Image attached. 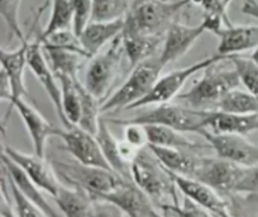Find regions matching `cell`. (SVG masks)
<instances>
[{
  "label": "cell",
  "instance_id": "1",
  "mask_svg": "<svg viewBox=\"0 0 258 217\" xmlns=\"http://www.w3.org/2000/svg\"><path fill=\"white\" fill-rule=\"evenodd\" d=\"M131 177L159 208L163 204L180 202L173 173L149 146L141 149L131 164Z\"/></svg>",
  "mask_w": 258,
  "mask_h": 217
},
{
  "label": "cell",
  "instance_id": "2",
  "mask_svg": "<svg viewBox=\"0 0 258 217\" xmlns=\"http://www.w3.org/2000/svg\"><path fill=\"white\" fill-rule=\"evenodd\" d=\"M212 110H199L186 105L176 103H159L154 107L148 108L130 119H107V123L116 125H163L173 128L181 133L201 134L207 129V123L211 116Z\"/></svg>",
  "mask_w": 258,
  "mask_h": 217
},
{
  "label": "cell",
  "instance_id": "3",
  "mask_svg": "<svg viewBox=\"0 0 258 217\" xmlns=\"http://www.w3.org/2000/svg\"><path fill=\"white\" fill-rule=\"evenodd\" d=\"M191 0H136L125 18L122 32L164 35L174 18Z\"/></svg>",
  "mask_w": 258,
  "mask_h": 217
},
{
  "label": "cell",
  "instance_id": "4",
  "mask_svg": "<svg viewBox=\"0 0 258 217\" xmlns=\"http://www.w3.org/2000/svg\"><path fill=\"white\" fill-rule=\"evenodd\" d=\"M50 164L63 184L83 189L95 199L112 192L125 181L111 169L86 166L75 159H52Z\"/></svg>",
  "mask_w": 258,
  "mask_h": 217
},
{
  "label": "cell",
  "instance_id": "5",
  "mask_svg": "<svg viewBox=\"0 0 258 217\" xmlns=\"http://www.w3.org/2000/svg\"><path fill=\"white\" fill-rule=\"evenodd\" d=\"M203 72V77L197 81L190 90L176 98L193 108L212 110L211 107H214L216 110L224 96L239 87L241 78L236 68H221L218 63L209 66Z\"/></svg>",
  "mask_w": 258,
  "mask_h": 217
},
{
  "label": "cell",
  "instance_id": "6",
  "mask_svg": "<svg viewBox=\"0 0 258 217\" xmlns=\"http://www.w3.org/2000/svg\"><path fill=\"white\" fill-rule=\"evenodd\" d=\"M164 66L159 56L149 58L133 67V71L117 91L108 96L101 105V114L117 110H131L134 105L143 100L160 78Z\"/></svg>",
  "mask_w": 258,
  "mask_h": 217
},
{
  "label": "cell",
  "instance_id": "7",
  "mask_svg": "<svg viewBox=\"0 0 258 217\" xmlns=\"http://www.w3.org/2000/svg\"><path fill=\"white\" fill-rule=\"evenodd\" d=\"M125 55L122 33L111 42L110 47L102 53L91 58L86 71L85 86L98 100L105 98L110 92L121 70L122 56Z\"/></svg>",
  "mask_w": 258,
  "mask_h": 217
},
{
  "label": "cell",
  "instance_id": "8",
  "mask_svg": "<svg viewBox=\"0 0 258 217\" xmlns=\"http://www.w3.org/2000/svg\"><path fill=\"white\" fill-rule=\"evenodd\" d=\"M226 60H229V58L217 53V55L209 56V57H206L204 60L198 61V62L191 63L186 67L171 71V72L166 73L165 76H160L153 90L143 100H140L136 105H134L131 110L143 107V106L170 102L173 98L178 97L179 92H180V90L184 87V85H185L189 78L193 77L196 73L204 71L209 66L217 65V63H221Z\"/></svg>",
  "mask_w": 258,
  "mask_h": 217
},
{
  "label": "cell",
  "instance_id": "9",
  "mask_svg": "<svg viewBox=\"0 0 258 217\" xmlns=\"http://www.w3.org/2000/svg\"><path fill=\"white\" fill-rule=\"evenodd\" d=\"M217 156L242 167L258 164V145L251 143L244 135L213 133L204 129L201 133Z\"/></svg>",
  "mask_w": 258,
  "mask_h": 217
},
{
  "label": "cell",
  "instance_id": "10",
  "mask_svg": "<svg viewBox=\"0 0 258 217\" xmlns=\"http://www.w3.org/2000/svg\"><path fill=\"white\" fill-rule=\"evenodd\" d=\"M58 136L62 139L64 149L75 160L86 166L111 169L96 135L83 130L80 126L72 125L70 128H60Z\"/></svg>",
  "mask_w": 258,
  "mask_h": 217
},
{
  "label": "cell",
  "instance_id": "11",
  "mask_svg": "<svg viewBox=\"0 0 258 217\" xmlns=\"http://www.w3.org/2000/svg\"><path fill=\"white\" fill-rule=\"evenodd\" d=\"M3 154H5L19 168H22V171L43 191L47 192L52 197L57 194L62 182L55 174L50 161L45 160L44 156H40L35 153H23L10 145L3 146Z\"/></svg>",
  "mask_w": 258,
  "mask_h": 217
},
{
  "label": "cell",
  "instance_id": "12",
  "mask_svg": "<svg viewBox=\"0 0 258 217\" xmlns=\"http://www.w3.org/2000/svg\"><path fill=\"white\" fill-rule=\"evenodd\" d=\"M243 169L244 167L219 156H203L194 178L211 186L221 194L234 193V188L243 173Z\"/></svg>",
  "mask_w": 258,
  "mask_h": 217
},
{
  "label": "cell",
  "instance_id": "13",
  "mask_svg": "<svg viewBox=\"0 0 258 217\" xmlns=\"http://www.w3.org/2000/svg\"><path fill=\"white\" fill-rule=\"evenodd\" d=\"M13 110H17V113L22 118L25 129L29 134L30 140L33 143L34 153L40 156H44L45 144H47L48 139L52 138V136H58L60 128L55 126L54 124H50L39 111L35 110L24 98L15 101L14 105L9 110H7L4 120H3V126L7 125L8 119H9L10 113Z\"/></svg>",
  "mask_w": 258,
  "mask_h": 217
},
{
  "label": "cell",
  "instance_id": "14",
  "mask_svg": "<svg viewBox=\"0 0 258 217\" xmlns=\"http://www.w3.org/2000/svg\"><path fill=\"white\" fill-rule=\"evenodd\" d=\"M98 199L113 203L127 217H156L159 213L153 199L135 182L128 179Z\"/></svg>",
  "mask_w": 258,
  "mask_h": 217
},
{
  "label": "cell",
  "instance_id": "15",
  "mask_svg": "<svg viewBox=\"0 0 258 217\" xmlns=\"http://www.w3.org/2000/svg\"><path fill=\"white\" fill-rule=\"evenodd\" d=\"M206 32L207 28L203 22L198 25H186L174 20L164 34L163 47L159 55L164 67L184 57Z\"/></svg>",
  "mask_w": 258,
  "mask_h": 217
},
{
  "label": "cell",
  "instance_id": "16",
  "mask_svg": "<svg viewBox=\"0 0 258 217\" xmlns=\"http://www.w3.org/2000/svg\"><path fill=\"white\" fill-rule=\"evenodd\" d=\"M28 67L30 68V71L35 76L38 82L44 88L48 97L50 98L53 106H54L55 113L59 116L60 123L66 128V120L62 108V92H60L59 82H58L57 76L53 72L49 62H48L47 57H45L42 42H40L39 38L29 43V48H28Z\"/></svg>",
  "mask_w": 258,
  "mask_h": 217
},
{
  "label": "cell",
  "instance_id": "17",
  "mask_svg": "<svg viewBox=\"0 0 258 217\" xmlns=\"http://www.w3.org/2000/svg\"><path fill=\"white\" fill-rule=\"evenodd\" d=\"M173 176L176 187L184 196L211 211L216 217H234L229 211L228 202L218 191L196 178L174 173Z\"/></svg>",
  "mask_w": 258,
  "mask_h": 217
},
{
  "label": "cell",
  "instance_id": "18",
  "mask_svg": "<svg viewBox=\"0 0 258 217\" xmlns=\"http://www.w3.org/2000/svg\"><path fill=\"white\" fill-rule=\"evenodd\" d=\"M29 40H25L17 49L7 50L2 48L0 50V61H2V71L7 75L12 88V97L9 100L8 110L14 105L15 101L29 96V92L25 86V68L28 66V48Z\"/></svg>",
  "mask_w": 258,
  "mask_h": 217
},
{
  "label": "cell",
  "instance_id": "19",
  "mask_svg": "<svg viewBox=\"0 0 258 217\" xmlns=\"http://www.w3.org/2000/svg\"><path fill=\"white\" fill-rule=\"evenodd\" d=\"M216 35L219 39L217 53L229 60L258 47V25H224Z\"/></svg>",
  "mask_w": 258,
  "mask_h": 217
},
{
  "label": "cell",
  "instance_id": "20",
  "mask_svg": "<svg viewBox=\"0 0 258 217\" xmlns=\"http://www.w3.org/2000/svg\"><path fill=\"white\" fill-rule=\"evenodd\" d=\"M2 161H3V169L5 171V173L8 174L10 181L17 186V188L19 189L23 193V196L27 199H29L32 203H34L35 206L39 207L47 217H60V214L50 206L49 202L45 199L44 194H43V189L39 186L34 183L24 172L22 171V168L17 166L12 159L8 158L5 154H2Z\"/></svg>",
  "mask_w": 258,
  "mask_h": 217
},
{
  "label": "cell",
  "instance_id": "21",
  "mask_svg": "<svg viewBox=\"0 0 258 217\" xmlns=\"http://www.w3.org/2000/svg\"><path fill=\"white\" fill-rule=\"evenodd\" d=\"M123 27L125 19L113 22H90L78 37L88 57L92 58L98 55L108 42L117 38L122 33Z\"/></svg>",
  "mask_w": 258,
  "mask_h": 217
},
{
  "label": "cell",
  "instance_id": "22",
  "mask_svg": "<svg viewBox=\"0 0 258 217\" xmlns=\"http://www.w3.org/2000/svg\"><path fill=\"white\" fill-rule=\"evenodd\" d=\"M207 130L221 134L248 135L258 130V113L231 114L219 110H212L207 123Z\"/></svg>",
  "mask_w": 258,
  "mask_h": 217
},
{
  "label": "cell",
  "instance_id": "23",
  "mask_svg": "<svg viewBox=\"0 0 258 217\" xmlns=\"http://www.w3.org/2000/svg\"><path fill=\"white\" fill-rule=\"evenodd\" d=\"M159 160L174 174L194 178L201 167L203 156L194 150L176 148H164V146L148 145Z\"/></svg>",
  "mask_w": 258,
  "mask_h": 217
},
{
  "label": "cell",
  "instance_id": "24",
  "mask_svg": "<svg viewBox=\"0 0 258 217\" xmlns=\"http://www.w3.org/2000/svg\"><path fill=\"white\" fill-rule=\"evenodd\" d=\"M53 198L63 217H90L95 202L88 192L63 183Z\"/></svg>",
  "mask_w": 258,
  "mask_h": 217
},
{
  "label": "cell",
  "instance_id": "25",
  "mask_svg": "<svg viewBox=\"0 0 258 217\" xmlns=\"http://www.w3.org/2000/svg\"><path fill=\"white\" fill-rule=\"evenodd\" d=\"M163 40L164 35L122 32L123 49L131 67L154 57L159 47L163 44Z\"/></svg>",
  "mask_w": 258,
  "mask_h": 217
},
{
  "label": "cell",
  "instance_id": "26",
  "mask_svg": "<svg viewBox=\"0 0 258 217\" xmlns=\"http://www.w3.org/2000/svg\"><path fill=\"white\" fill-rule=\"evenodd\" d=\"M96 138H97L98 144L101 146V150H102L110 168L115 173H117L118 176L122 177V178L133 181V177H131V166L128 163H126L122 159V156H121L120 140H117L113 136L110 128H108L107 121L103 118H101L100 120L98 130L96 133Z\"/></svg>",
  "mask_w": 258,
  "mask_h": 217
},
{
  "label": "cell",
  "instance_id": "27",
  "mask_svg": "<svg viewBox=\"0 0 258 217\" xmlns=\"http://www.w3.org/2000/svg\"><path fill=\"white\" fill-rule=\"evenodd\" d=\"M149 136V145L164 146V148L186 149V150H201L206 145L190 140L181 131L163 125H144Z\"/></svg>",
  "mask_w": 258,
  "mask_h": 217
},
{
  "label": "cell",
  "instance_id": "28",
  "mask_svg": "<svg viewBox=\"0 0 258 217\" xmlns=\"http://www.w3.org/2000/svg\"><path fill=\"white\" fill-rule=\"evenodd\" d=\"M42 45L45 57H47L55 76L64 75L73 78H78L81 63L86 57H83L80 53L73 52V50L64 49V48L53 47V45L43 44V43Z\"/></svg>",
  "mask_w": 258,
  "mask_h": 217
},
{
  "label": "cell",
  "instance_id": "29",
  "mask_svg": "<svg viewBox=\"0 0 258 217\" xmlns=\"http://www.w3.org/2000/svg\"><path fill=\"white\" fill-rule=\"evenodd\" d=\"M57 78L60 86V92H62V108L66 120V128L77 125L81 111L80 90H78V81L80 80L64 75L57 76Z\"/></svg>",
  "mask_w": 258,
  "mask_h": 217
},
{
  "label": "cell",
  "instance_id": "30",
  "mask_svg": "<svg viewBox=\"0 0 258 217\" xmlns=\"http://www.w3.org/2000/svg\"><path fill=\"white\" fill-rule=\"evenodd\" d=\"M78 90H80L81 111L77 126L96 135L98 130V125H100V120L102 118L101 116L102 114H101L100 100L95 97L80 81H78Z\"/></svg>",
  "mask_w": 258,
  "mask_h": 217
},
{
  "label": "cell",
  "instance_id": "31",
  "mask_svg": "<svg viewBox=\"0 0 258 217\" xmlns=\"http://www.w3.org/2000/svg\"><path fill=\"white\" fill-rule=\"evenodd\" d=\"M49 2L52 4V12L44 30L38 37L40 40H44L45 38L60 30L70 29L71 25L73 27L75 13H73L72 2L71 0H49Z\"/></svg>",
  "mask_w": 258,
  "mask_h": 217
},
{
  "label": "cell",
  "instance_id": "32",
  "mask_svg": "<svg viewBox=\"0 0 258 217\" xmlns=\"http://www.w3.org/2000/svg\"><path fill=\"white\" fill-rule=\"evenodd\" d=\"M216 110L231 114L258 113V97L249 91L236 88L222 98Z\"/></svg>",
  "mask_w": 258,
  "mask_h": 217
},
{
  "label": "cell",
  "instance_id": "33",
  "mask_svg": "<svg viewBox=\"0 0 258 217\" xmlns=\"http://www.w3.org/2000/svg\"><path fill=\"white\" fill-rule=\"evenodd\" d=\"M131 0H92L91 22H113L125 19L131 9Z\"/></svg>",
  "mask_w": 258,
  "mask_h": 217
},
{
  "label": "cell",
  "instance_id": "34",
  "mask_svg": "<svg viewBox=\"0 0 258 217\" xmlns=\"http://www.w3.org/2000/svg\"><path fill=\"white\" fill-rule=\"evenodd\" d=\"M229 61H232L233 67L238 72L242 85H244L247 91L258 97V65L251 58L241 56H234Z\"/></svg>",
  "mask_w": 258,
  "mask_h": 217
},
{
  "label": "cell",
  "instance_id": "35",
  "mask_svg": "<svg viewBox=\"0 0 258 217\" xmlns=\"http://www.w3.org/2000/svg\"><path fill=\"white\" fill-rule=\"evenodd\" d=\"M20 5H22V0H0V14L4 22L7 23L8 29L20 40V43H23L27 40V37L20 28Z\"/></svg>",
  "mask_w": 258,
  "mask_h": 217
},
{
  "label": "cell",
  "instance_id": "36",
  "mask_svg": "<svg viewBox=\"0 0 258 217\" xmlns=\"http://www.w3.org/2000/svg\"><path fill=\"white\" fill-rule=\"evenodd\" d=\"M3 171H4V169H3ZM7 178L8 183H9L10 193H12L13 204H14V206H13L14 208L13 209H14L15 217H47V214H45L39 207H37L34 203H32L29 199H27L23 196L22 192H20L19 189L17 188V186L10 181L8 174Z\"/></svg>",
  "mask_w": 258,
  "mask_h": 217
},
{
  "label": "cell",
  "instance_id": "37",
  "mask_svg": "<svg viewBox=\"0 0 258 217\" xmlns=\"http://www.w3.org/2000/svg\"><path fill=\"white\" fill-rule=\"evenodd\" d=\"M43 44H48V45H53V47H59V48H64V49H70L73 50V52H77L80 55H82L83 57L90 58L88 57L87 52L85 50V48L82 47L81 44L80 37L75 33V30H60V32L54 33V34L49 35L48 38H45L44 40H40Z\"/></svg>",
  "mask_w": 258,
  "mask_h": 217
},
{
  "label": "cell",
  "instance_id": "38",
  "mask_svg": "<svg viewBox=\"0 0 258 217\" xmlns=\"http://www.w3.org/2000/svg\"><path fill=\"white\" fill-rule=\"evenodd\" d=\"M160 209L165 212H171L176 217H216L211 211L185 196H184L183 202L163 204Z\"/></svg>",
  "mask_w": 258,
  "mask_h": 217
},
{
  "label": "cell",
  "instance_id": "39",
  "mask_svg": "<svg viewBox=\"0 0 258 217\" xmlns=\"http://www.w3.org/2000/svg\"><path fill=\"white\" fill-rule=\"evenodd\" d=\"M234 193L246 194V196L258 199V164L244 167L243 173L234 188Z\"/></svg>",
  "mask_w": 258,
  "mask_h": 217
},
{
  "label": "cell",
  "instance_id": "40",
  "mask_svg": "<svg viewBox=\"0 0 258 217\" xmlns=\"http://www.w3.org/2000/svg\"><path fill=\"white\" fill-rule=\"evenodd\" d=\"M73 7V27L72 29L77 35L81 34L86 25L91 22V12H92V0H71Z\"/></svg>",
  "mask_w": 258,
  "mask_h": 217
},
{
  "label": "cell",
  "instance_id": "41",
  "mask_svg": "<svg viewBox=\"0 0 258 217\" xmlns=\"http://www.w3.org/2000/svg\"><path fill=\"white\" fill-rule=\"evenodd\" d=\"M231 3L232 0H191V4H196L198 7H201L206 14L221 17L226 25L233 24L231 22V19H229L228 13H227Z\"/></svg>",
  "mask_w": 258,
  "mask_h": 217
},
{
  "label": "cell",
  "instance_id": "42",
  "mask_svg": "<svg viewBox=\"0 0 258 217\" xmlns=\"http://www.w3.org/2000/svg\"><path fill=\"white\" fill-rule=\"evenodd\" d=\"M123 140L127 141L138 149L146 148L149 145V136L146 128L139 124H127L123 130Z\"/></svg>",
  "mask_w": 258,
  "mask_h": 217
},
{
  "label": "cell",
  "instance_id": "43",
  "mask_svg": "<svg viewBox=\"0 0 258 217\" xmlns=\"http://www.w3.org/2000/svg\"><path fill=\"white\" fill-rule=\"evenodd\" d=\"M90 217H127L117 206L103 199H95Z\"/></svg>",
  "mask_w": 258,
  "mask_h": 217
},
{
  "label": "cell",
  "instance_id": "44",
  "mask_svg": "<svg viewBox=\"0 0 258 217\" xmlns=\"http://www.w3.org/2000/svg\"><path fill=\"white\" fill-rule=\"evenodd\" d=\"M242 12L258 19V2L257 0H244V5Z\"/></svg>",
  "mask_w": 258,
  "mask_h": 217
},
{
  "label": "cell",
  "instance_id": "45",
  "mask_svg": "<svg viewBox=\"0 0 258 217\" xmlns=\"http://www.w3.org/2000/svg\"><path fill=\"white\" fill-rule=\"evenodd\" d=\"M251 60L253 61L256 65H258V47H256L253 49V53H252V56H251Z\"/></svg>",
  "mask_w": 258,
  "mask_h": 217
},
{
  "label": "cell",
  "instance_id": "46",
  "mask_svg": "<svg viewBox=\"0 0 258 217\" xmlns=\"http://www.w3.org/2000/svg\"><path fill=\"white\" fill-rule=\"evenodd\" d=\"M156 217H164V216H161L160 213H158V214H156Z\"/></svg>",
  "mask_w": 258,
  "mask_h": 217
}]
</instances>
